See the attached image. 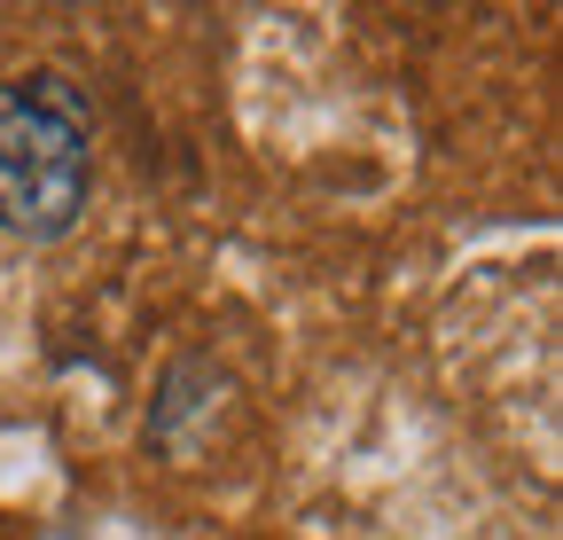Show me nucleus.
Returning <instances> with one entry per match:
<instances>
[{
	"label": "nucleus",
	"instance_id": "1",
	"mask_svg": "<svg viewBox=\"0 0 563 540\" xmlns=\"http://www.w3.org/2000/svg\"><path fill=\"white\" fill-rule=\"evenodd\" d=\"M95 196V110L87 95L32 71L0 79V228L9 235H70Z\"/></svg>",
	"mask_w": 563,
	"mask_h": 540
}]
</instances>
